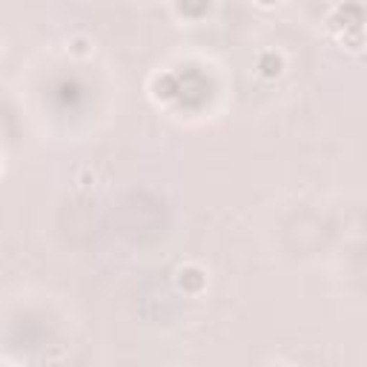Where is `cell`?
I'll return each instance as SVG.
<instances>
[{"mask_svg": "<svg viewBox=\"0 0 367 367\" xmlns=\"http://www.w3.org/2000/svg\"><path fill=\"white\" fill-rule=\"evenodd\" d=\"M175 284H178L184 292H189V296H198V292L207 287V273L201 270V267L187 264V267H181V270H178Z\"/></svg>", "mask_w": 367, "mask_h": 367, "instance_id": "7a4b0ae2", "label": "cell"}, {"mask_svg": "<svg viewBox=\"0 0 367 367\" xmlns=\"http://www.w3.org/2000/svg\"><path fill=\"white\" fill-rule=\"evenodd\" d=\"M361 23H364V9H361V3H341V6H336L333 15L327 17L330 32H338V35L361 32Z\"/></svg>", "mask_w": 367, "mask_h": 367, "instance_id": "6da1fadb", "label": "cell"}, {"mask_svg": "<svg viewBox=\"0 0 367 367\" xmlns=\"http://www.w3.org/2000/svg\"><path fill=\"white\" fill-rule=\"evenodd\" d=\"M175 9L184 17H204L212 9V0H175Z\"/></svg>", "mask_w": 367, "mask_h": 367, "instance_id": "277c9868", "label": "cell"}, {"mask_svg": "<svg viewBox=\"0 0 367 367\" xmlns=\"http://www.w3.org/2000/svg\"><path fill=\"white\" fill-rule=\"evenodd\" d=\"M89 49H92V46H89L86 38H75V40L69 43V52H72V55H89Z\"/></svg>", "mask_w": 367, "mask_h": 367, "instance_id": "5b68a950", "label": "cell"}, {"mask_svg": "<svg viewBox=\"0 0 367 367\" xmlns=\"http://www.w3.org/2000/svg\"><path fill=\"white\" fill-rule=\"evenodd\" d=\"M258 3H261V6H276L279 0H258Z\"/></svg>", "mask_w": 367, "mask_h": 367, "instance_id": "8992f818", "label": "cell"}, {"mask_svg": "<svg viewBox=\"0 0 367 367\" xmlns=\"http://www.w3.org/2000/svg\"><path fill=\"white\" fill-rule=\"evenodd\" d=\"M256 69H258V75H261V78L276 81V78H281V72H284V58H281L279 52H273V49H267V52L258 55Z\"/></svg>", "mask_w": 367, "mask_h": 367, "instance_id": "3957f363", "label": "cell"}]
</instances>
